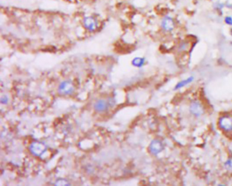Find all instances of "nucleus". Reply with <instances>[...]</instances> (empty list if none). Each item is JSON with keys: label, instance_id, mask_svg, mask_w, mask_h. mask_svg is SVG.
<instances>
[{"label": "nucleus", "instance_id": "f257e3e1", "mask_svg": "<svg viewBox=\"0 0 232 186\" xmlns=\"http://www.w3.org/2000/svg\"><path fill=\"white\" fill-rule=\"evenodd\" d=\"M83 23L84 28L89 31H91V32L96 31L98 27L97 20L96 18H94V17L91 16L84 17L83 20Z\"/></svg>", "mask_w": 232, "mask_h": 186}, {"label": "nucleus", "instance_id": "f03ea898", "mask_svg": "<svg viewBox=\"0 0 232 186\" xmlns=\"http://www.w3.org/2000/svg\"><path fill=\"white\" fill-rule=\"evenodd\" d=\"M161 27L166 32H172L174 29L176 24L174 19L170 16H166L161 20Z\"/></svg>", "mask_w": 232, "mask_h": 186}, {"label": "nucleus", "instance_id": "7ed1b4c3", "mask_svg": "<svg viewBox=\"0 0 232 186\" xmlns=\"http://www.w3.org/2000/svg\"><path fill=\"white\" fill-rule=\"evenodd\" d=\"M219 126L225 132L232 131V118L230 116H223L219 119Z\"/></svg>", "mask_w": 232, "mask_h": 186}, {"label": "nucleus", "instance_id": "20e7f679", "mask_svg": "<svg viewBox=\"0 0 232 186\" xmlns=\"http://www.w3.org/2000/svg\"><path fill=\"white\" fill-rule=\"evenodd\" d=\"M189 111L191 113L194 115V116L199 117L204 113V109L202 107V104H200L198 101H193V102L190 105Z\"/></svg>", "mask_w": 232, "mask_h": 186}, {"label": "nucleus", "instance_id": "39448f33", "mask_svg": "<svg viewBox=\"0 0 232 186\" xmlns=\"http://www.w3.org/2000/svg\"><path fill=\"white\" fill-rule=\"evenodd\" d=\"M30 149L33 155L40 156L47 151V147L41 142H35L31 145Z\"/></svg>", "mask_w": 232, "mask_h": 186}, {"label": "nucleus", "instance_id": "423d86ee", "mask_svg": "<svg viewBox=\"0 0 232 186\" xmlns=\"http://www.w3.org/2000/svg\"><path fill=\"white\" fill-rule=\"evenodd\" d=\"M150 147V151L154 155H157L159 154L161 152H162L163 149V146L162 143L159 140H153L151 142L150 145L149 146Z\"/></svg>", "mask_w": 232, "mask_h": 186}, {"label": "nucleus", "instance_id": "0eeeda50", "mask_svg": "<svg viewBox=\"0 0 232 186\" xmlns=\"http://www.w3.org/2000/svg\"><path fill=\"white\" fill-rule=\"evenodd\" d=\"M74 90L72 84L69 81L63 82L59 85V92L63 94H69L71 93Z\"/></svg>", "mask_w": 232, "mask_h": 186}, {"label": "nucleus", "instance_id": "6e6552de", "mask_svg": "<svg viewBox=\"0 0 232 186\" xmlns=\"http://www.w3.org/2000/svg\"><path fill=\"white\" fill-rule=\"evenodd\" d=\"M193 80H194V77L191 76H189V78H187V79L181 80V81L178 82L176 84V86L174 87V90H177V89H181V88H182V87L187 86V85H189V84L192 83L193 81Z\"/></svg>", "mask_w": 232, "mask_h": 186}, {"label": "nucleus", "instance_id": "1a4fd4ad", "mask_svg": "<svg viewBox=\"0 0 232 186\" xmlns=\"http://www.w3.org/2000/svg\"><path fill=\"white\" fill-rule=\"evenodd\" d=\"M109 106V104L105 100H99L95 105V108L98 111H103L106 110Z\"/></svg>", "mask_w": 232, "mask_h": 186}, {"label": "nucleus", "instance_id": "9d476101", "mask_svg": "<svg viewBox=\"0 0 232 186\" xmlns=\"http://www.w3.org/2000/svg\"><path fill=\"white\" fill-rule=\"evenodd\" d=\"M145 59L142 57H136L134 59H133L132 61V64L134 66H136V67H142L143 65L145 64Z\"/></svg>", "mask_w": 232, "mask_h": 186}, {"label": "nucleus", "instance_id": "9b49d317", "mask_svg": "<svg viewBox=\"0 0 232 186\" xmlns=\"http://www.w3.org/2000/svg\"><path fill=\"white\" fill-rule=\"evenodd\" d=\"M224 21L228 25L232 26V16H227L225 17L224 19Z\"/></svg>", "mask_w": 232, "mask_h": 186}, {"label": "nucleus", "instance_id": "f8f14e48", "mask_svg": "<svg viewBox=\"0 0 232 186\" xmlns=\"http://www.w3.org/2000/svg\"><path fill=\"white\" fill-rule=\"evenodd\" d=\"M225 165L226 166L231 168L232 167V161L231 160H228L227 162L225 163Z\"/></svg>", "mask_w": 232, "mask_h": 186}, {"label": "nucleus", "instance_id": "ddd939ff", "mask_svg": "<svg viewBox=\"0 0 232 186\" xmlns=\"http://www.w3.org/2000/svg\"><path fill=\"white\" fill-rule=\"evenodd\" d=\"M231 35H232V28H231Z\"/></svg>", "mask_w": 232, "mask_h": 186}]
</instances>
